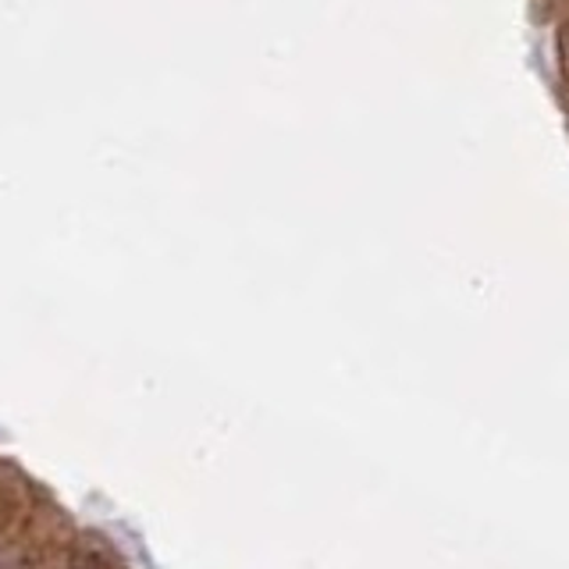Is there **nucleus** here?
<instances>
[{"mask_svg":"<svg viewBox=\"0 0 569 569\" xmlns=\"http://www.w3.org/2000/svg\"><path fill=\"white\" fill-rule=\"evenodd\" d=\"M68 569H114L111 562H107L97 548H89V545H79L76 551H71V562Z\"/></svg>","mask_w":569,"mask_h":569,"instance_id":"1","label":"nucleus"}]
</instances>
